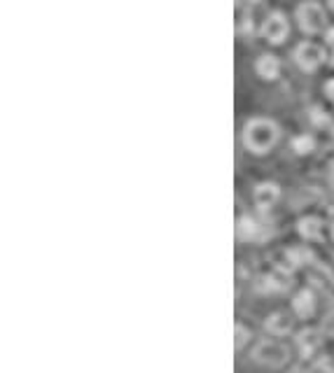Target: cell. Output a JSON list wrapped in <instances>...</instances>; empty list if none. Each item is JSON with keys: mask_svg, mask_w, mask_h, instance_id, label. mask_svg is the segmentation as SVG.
<instances>
[{"mask_svg": "<svg viewBox=\"0 0 334 373\" xmlns=\"http://www.w3.org/2000/svg\"><path fill=\"white\" fill-rule=\"evenodd\" d=\"M278 124L271 120H262V117H255L250 120L244 129V145L248 152L253 154H266L273 145L278 142Z\"/></svg>", "mask_w": 334, "mask_h": 373, "instance_id": "obj_1", "label": "cell"}, {"mask_svg": "<svg viewBox=\"0 0 334 373\" xmlns=\"http://www.w3.org/2000/svg\"><path fill=\"white\" fill-rule=\"evenodd\" d=\"M297 23L306 36H318L328 26V14L318 3H302L297 7Z\"/></svg>", "mask_w": 334, "mask_h": 373, "instance_id": "obj_2", "label": "cell"}, {"mask_svg": "<svg viewBox=\"0 0 334 373\" xmlns=\"http://www.w3.org/2000/svg\"><path fill=\"white\" fill-rule=\"evenodd\" d=\"M292 58H295L299 70L313 73V70H318L325 61H328V54H325L318 45H313V42H302V45H297Z\"/></svg>", "mask_w": 334, "mask_h": 373, "instance_id": "obj_3", "label": "cell"}, {"mask_svg": "<svg viewBox=\"0 0 334 373\" xmlns=\"http://www.w3.org/2000/svg\"><path fill=\"white\" fill-rule=\"evenodd\" d=\"M288 33H290V26L283 12H271L262 23V38L266 42H271V45H283Z\"/></svg>", "mask_w": 334, "mask_h": 373, "instance_id": "obj_4", "label": "cell"}, {"mask_svg": "<svg viewBox=\"0 0 334 373\" xmlns=\"http://www.w3.org/2000/svg\"><path fill=\"white\" fill-rule=\"evenodd\" d=\"M255 359L266 364V367L278 369V367H283V364L290 359V352L283 345H278V343H260V345H257V350H255Z\"/></svg>", "mask_w": 334, "mask_h": 373, "instance_id": "obj_5", "label": "cell"}, {"mask_svg": "<svg viewBox=\"0 0 334 373\" xmlns=\"http://www.w3.org/2000/svg\"><path fill=\"white\" fill-rule=\"evenodd\" d=\"M281 196V186L273 182H262L255 186V203L260 210H269Z\"/></svg>", "mask_w": 334, "mask_h": 373, "instance_id": "obj_6", "label": "cell"}, {"mask_svg": "<svg viewBox=\"0 0 334 373\" xmlns=\"http://www.w3.org/2000/svg\"><path fill=\"white\" fill-rule=\"evenodd\" d=\"M255 70H257V75H260L262 80L273 82L281 75V61L276 56H271V54H262L260 58H257Z\"/></svg>", "mask_w": 334, "mask_h": 373, "instance_id": "obj_7", "label": "cell"}, {"mask_svg": "<svg viewBox=\"0 0 334 373\" xmlns=\"http://www.w3.org/2000/svg\"><path fill=\"white\" fill-rule=\"evenodd\" d=\"M292 310L297 312V317H311L313 310H315V301H313V294L311 292H299L295 299H292Z\"/></svg>", "mask_w": 334, "mask_h": 373, "instance_id": "obj_8", "label": "cell"}, {"mask_svg": "<svg viewBox=\"0 0 334 373\" xmlns=\"http://www.w3.org/2000/svg\"><path fill=\"white\" fill-rule=\"evenodd\" d=\"M299 233L304 236V238H311V241H318L320 238V219L318 217H304L299 219Z\"/></svg>", "mask_w": 334, "mask_h": 373, "instance_id": "obj_9", "label": "cell"}, {"mask_svg": "<svg viewBox=\"0 0 334 373\" xmlns=\"http://www.w3.org/2000/svg\"><path fill=\"white\" fill-rule=\"evenodd\" d=\"M266 329L273 334H288L292 329V320L288 312H276V315H271L266 320Z\"/></svg>", "mask_w": 334, "mask_h": 373, "instance_id": "obj_10", "label": "cell"}, {"mask_svg": "<svg viewBox=\"0 0 334 373\" xmlns=\"http://www.w3.org/2000/svg\"><path fill=\"white\" fill-rule=\"evenodd\" d=\"M292 149H295L297 154H308V152L313 149V138L311 135H297V138L292 140Z\"/></svg>", "mask_w": 334, "mask_h": 373, "instance_id": "obj_11", "label": "cell"}, {"mask_svg": "<svg viewBox=\"0 0 334 373\" xmlns=\"http://www.w3.org/2000/svg\"><path fill=\"white\" fill-rule=\"evenodd\" d=\"M239 236L241 238H253L255 236V222H250V217H244L239 224Z\"/></svg>", "mask_w": 334, "mask_h": 373, "instance_id": "obj_12", "label": "cell"}, {"mask_svg": "<svg viewBox=\"0 0 334 373\" xmlns=\"http://www.w3.org/2000/svg\"><path fill=\"white\" fill-rule=\"evenodd\" d=\"M325 54H328V61L330 65H334V28H328V33H325Z\"/></svg>", "mask_w": 334, "mask_h": 373, "instance_id": "obj_13", "label": "cell"}, {"mask_svg": "<svg viewBox=\"0 0 334 373\" xmlns=\"http://www.w3.org/2000/svg\"><path fill=\"white\" fill-rule=\"evenodd\" d=\"M236 334H239L236 350H241V347H244V343H246V332H244V327H241V325H236Z\"/></svg>", "mask_w": 334, "mask_h": 373, "instance_id": "obj_14", "label": "cell"}, {"mask_svg": "<svg viewBox=\"0 0 334 373\" xmlns=\"http://www.w3.org/2000/svg\"><path fill=\"white\" fill-rule=\"evenodd\" d=\"M325 93H328V98H332V100H334V78H332V80H328V84H325Z\"/></svg>", "mask_w": 334, "mask_h": 373, "instance_id": "obj_15", "label": "cell"}, {"mask_svg": "<svg viewBox=\"0 0 334 373\" xmlns=\"http://www.w3.org/2000/svg\"><path fill=\"white\" fill-rule=\"evenodd\" d=\"M288 373H308V371H306L304 367H292V369H290Z\"/></svg>", "mask_w": 334, "mask_h": 373, "instance_id": "obj_16", "label": "cell"}, {"mask_svg": "<svg viewBox=\"0 0 334 373\" xmlns=\"http://www.w3.org/2000/svg\"><path fill=\"white\" fill-rule=\"evenodd\" d=\"M328 5H330V10L334 12V0H330V3H328Z\"/></svg>", "mask_w": 334, "mask_h": 373, "instance_id": "obj_17", "label": "cell"}, {"mask_svg": "<svg viewBox=\"0 0 334 373\" xmlns=\"http://www.w3.org/2000/svg\"><path fill=\"white\" fill-rule=\"evenodd\" d=\"M253 3H257V0H253Z\"/></svg>", "mask_w": 334, "mask_h": 373, "instance_id": "obj_18", "label": "cell"}]
</instances>
